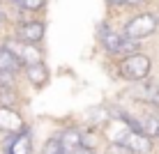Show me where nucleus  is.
<instances>
[{
  "label": "nucleus",
  "mask_w": 159,
  "mask_h": 154,
  "mask_svg": "<svg viewBox=\"0 0 159 154\" xmlns=\"http://www.w3.org/2000/svg\"><path fill=\"white\" fill-rule=\"evenodd\" d=\"M21 69V62L16 60L12 53L5 46H0V71H9V74H16Z\"/></svg>",
  "instance_id": "ddd939ff"
},
{
  "label": "nucleus",
  "mask_w": 159,
  "mask_h": 154,
  "mask_svg": "<svg viewBox=\"0 0 159 154\" xmlns=\"http://www.w3.org/2000/svg\"><path fill=\"white\" fill-rule=\"evenodd\" d=\"M127 131H129V126H127V122H125L122 117L111 120V122L106 124V138L111 140V145H118V143L127 136Z\"/></svg>",
  "instance_id": "1a4fd4ad"
},
{
  "label": "nucleus",
  "mask_w": 159,
  "mask_h": 154,
  "mask_svg": "<svg viewBox=\"0 0 159 154\" xmlns=\"http://www.w3.org/2000/svg\"><path fill=\"white\" fill-rule=\"evenodd\" d=\"M44 23L42 21H28V23H21L16 28V39L25 42V44H39L44 39Z\"/></svg>",
  "instance_id": "423d86ee"
},
{
  "label": "nucleus",
  "mask_w": 159,
  "mask_h": 154,
  "mask_svg": "<svg viewBox=\"0 0 159 154\" xmlns=\"http://www.w3.org/2000/svg\"><path fill=\"white\" fill-rule=\"evenodd\" d=\"M32 152V140L28 131H21L14 136L12 145H9V154H30Z\"/></svg>",
  "instance_id": "9b49d317"
},
{
  "label": "nucleus",
  "mask_w": 159,
  "mask_h": 154,
  "mask_svg": "<svg viewBox=\"0 0 159 154\" xmlns=\"http://www.w3.org/2000/svg\"><path fill=\"white\" fill-rule=\"evenodd\" d=\"M2 21H5V14H2V12H0V23H2Z\"/></svg>",
  "instance_id": "aec40b11"
},
{
  "label": "nucleus",
  "mask_w": 159,
  "mask_h": 154,
  "mask_svg": "<svg viewBox=\"0 0 159 154\" xmlns=\"http://www.w3.org/2000/svg\"><path fill=\"white\" fill-rule=\"evenodd\" d=\"M148 0H111V5H127V7H141Z\"/></svg>",
  "instance_id": "6ab92c4d"
},
{
  "label": "nucleus",
  "mask_w": 159,
  "mask_h": 154,
  "mask_svg": "<svg viewBox=\"0 0 159 154\" xmlns=\"http://www.w3.org/2000/svg\"><path fill=\"white\" fill-rule=\"evenodd\" d=\"M2 46L7 48L16 60H19L21 67L32 64V62H39V60H42V51L37 48V44H25V42H21V39H7Z\"/></svg>",
  "instance_id": "7ed1b4c3"
},
{
  "label": "nucleus",
  "mask_w": 159,
  "mask_h": 154,
  "mask_svg": "<svg viewBox=\"0 0 159 154\" xmlns=\"http://www.w3.org/2000/svg\"><path fill=\"white\" fill-rule=\"evenodd\" d=\"M58 143L65 150V154H76L81 150V131L79 129H65L58 136Z\"/></svg>",
  "instance_id": "6e6552de"
},
{
  "label": "nucleus",
  "mask_w": 159,
  "mask_h": 154,
  "mask_svg": "<svg viewBox=\"0 0 159 154\" xmlns=\"http://www.w3.org/2000/svg\"><path fill=\"white\" fill-rule=\"evenodd\" d=\"M0 131H2V134H9V136H16V134H21V131H25L23 117H21L14 108L5 106V103L0 106Z\"/></svg>",
  "instance_id": "39448f33"
},
{
  "label": "nucleus",
  "mask_w": 159,
  "mask_h": 154,
  "mask_svg": "<svg viewBox=\"0 0 159 154\" xmlns=\"http://www.w3.org/2000/svg\"><path fill=\"white\" fill-rule=\"evenodd\" d=\"M136 120V117H134ZM136 131L139 134H145L150 138H159V117L157 115H145V117L136 120Z\"/></svg>",
  "instance_id": "9d476101"
},
{
  "label": "nucleus",
  "mask_w": 159,
  "mask_h": 154,
  "mask_svg": "<svg viewBox=\"0 0 159 154\" xmlns=\"http://www.w3.org/2000/svg\"><path fill=\"white\" fill-rule=\"evenodd\" d=\"M25 78L30 81L35 87H44L48 83V69H46V64L42 62H32V64H25Z\"/></svg>",
  "instance_id": "0eeeda50"
},
{
  "label": "nucleus",
  "mask_w": 159,
  "mask_h": 154,
  "mask_svg": "<svg viewBox=\"0 0 159 154\" xmlns=\"http://www.w3.org/2000/svg\"><path fill=\"white\" fill-rule=\"evenodd\" d=\"M42 154H65V150L60 147L58 138H51V140H46V143H44V150H42Z\"/></svg>",
  "instance_id": "a211bd4d"
},
{
  "label": "nucleus",
  "mask_w": 159,
  "mask_h": 154,
  "mask_svg": "<svg viewBox=\"0 0 159 154\" xmlns=\"http://www.w3.org/2000/svg\"><path fill=\"white\" fill-rule=\"evenodd\" d=\"M139 99H143L150 106H159V85L157 83H145L139 90Z\"/></svg>",
  "instance_id": "4468645a"
},
{
  "label": "nucleus",
  "mask_w": 159,
  "mask_h": 154,
  "mask_svg": "<svg viewBox=\"0 0 159 154\" xmlns=\"http://www.w3.org/2000/svg\"><path fill=\"white\" fill-rule=\"evenodd\" d=\"M122 150H127L129 154H148L152 150V138L145 134H139V131H127V136H125L122 140L118 143Z\"/></svg>",
  "instance_id": "20e7f679"
},
{
  "label": "nucleus",
  "mask_w": 159,
  "mask_h": 154,
  "mask_svg": "<svg viewBox=\"0 0 159 154\" xmlns=\"http://www.w3.org/2000/svg\"><path fill=\"white\" fill-rule=\"evenodd\" d=\"M120 39H122V37H120L118 32L108 30V28H102L99 30V42H102V46L106 48L111 55H116V51H118V46H120Z\"/></svg>",
  "instance_id": "f8f14e48"
},
{
  "label": "nucleus",
  "mask_w": 159,
  "mask_h": 154,
  "mask_svg": "<svg viewBox=\"0 0 159 154\" xmlns=\"http://www.w3.org/2000/svg\"><path fill=\"white\" fill-rule=\"evenodd\" d=\"M150 69H152V60L150 55H145V53H129V55H122L118 64V71L120 76H122L125 81H131V83H141V81H145L148 76H150Z\"/></svg>",
  "instance_id": "f257e3e1"
},
{
  "label": "nucleus",
  "mask_w": 159,
  "mask_h": 154,
  "mask_svg": "<svg viewBox=\"0 0 159 154\" xmlns=\"http://www.w3.org/2000/svg\"><path fill=\"white\" fill-rule=\"evenodd\" d=\"M12 97L14 95V81L9 71H0V97Z\"/></svg>",
  "instance_id": "2eb2a0df"
},
{
  "label": "nucleus",
  "mask_w": 159,
  "mask_h": 154,
  "mask_svg": "<svg viewBox=\"0 0 159 154\" xmlns=\"http://www.w3.org/2000/svg\"><path fill=\"white\" fill-rule=\"evenodd\" d=\"M19 9H25V12H39V9L46 5V0H12Z\"/></svg>",
  "instance_id": "dca6fc26"
},
{
  "label": "nucleus",
  "mask_w": 159,
  "mask_h": 154,
  "mask_svg": "<svg viewBox=\"0 0 159 154\" xmlns=\"http://www.w3.org/2000/svg\"><path fill=\"white\" fill-rule=\"evenodd\" d=\"M159 25V19L155 14H139L134 16V19L127 21V25H125V37L127 39H134V42H141L145 39V37H150L152 32L157 30Z\"/></svg>",
  "instance_id": "f03ea898"
},
{
  "label": "nucleus",
  "mask_w": 159,
  "mask_h": 154,
  "mask_svg": "<svg viewBox=\"0 0 159 154\" xmlns=\"http://www.w3.org/2000/svg\"><path fill=\"white\" fill-rule=\"evenodd\" d=\"M136 48H139V42H134V39H127V37H122V39H120L118 51H116V55H129V53H134Z\"/></svg>",
  "instance_id": "f3484780"
}]
</instances>
